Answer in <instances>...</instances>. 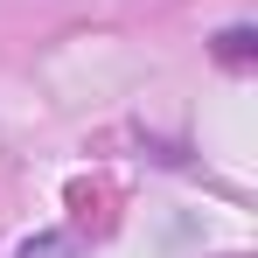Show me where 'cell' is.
I'll list each match as a JSON object with an SVG mask.
<instances>
[{
    "label": "cell",
    "mask_w": 258,
    "mask_h": 258,
    "mask_svg": "<svg viewBox=\"0 0 258 258\" xmlns=\"http://www.w3.org/2000/svg\"><path fill=\"white\" fill-rule=\"evenodd\" d=\"M216 56L223 63H251V28H223L216 35Z\"/></svg>",
    "instance_id": "6da1fadb"
},
{
    "label": "cell",
    "mask_w": 258,
    "mask_h": 258,
    "mask_svg": "<svg viewBox=\"0 0 258 258\" xmlns=\"http://www.w3.org/2000/svg\"><path fill=\"white\" fill-rule=\"evenodd\" d=\"M21 258H70V237H28Z\"/></svg>",
    "instance_id": "7a4b0ae2"
}]
</instances>
